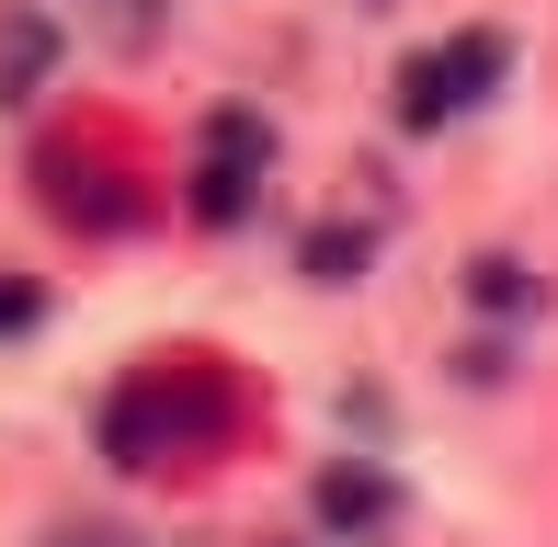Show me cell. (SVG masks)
<instances>
[{
    "mask_svg": "<svg viewBox=\"0 0 558 547\" xmlns=\"http://www.w3.org/2000/svg\"><path fill=\"white\" fill-rule=\"evenodd\" d=\"M217 434H228V388L206 377V365H148V377H125L114 411H104V457H114V467L206 457Z\"/></svg>",
    "mask_w": 558,
    "mask_h": 547,
    "instance_id": "obj_1",
    "label": "cell"
},
{
    "mask_svg": "<svg viewBox=\"0 0 558 547\" xmlns=\"http://www.w3.org/2000/svg\"><path fill=\"white\" fill-rule=\"evenodd\" d=\"M501 69H513V46H501V35H445V46H422V58L399 69V126H445V114H468Z\"/></svg>",
    "mask_w": 558,
    "mask_h": 547,
    "instance_id": "obj_2",
    "label": "cell"
},
{
    "mask_svg": "<svg viewBox=\"0 0 558 547\" xmlns=\"http://www.w3.org/2000/svg\"><path fill=\"white\" fill-rule=\"evenodd\" d=\"M263 160H274L263 114H217V126H206V160H194V217H206V229L251 217V183H263Z\"/></svg>",
    "mask_w": 558,
    "mask_h": 547,
    "instance_id": "obj_3",
    "label": "cell"
},
{
    "mask_svg": "<svg viewBox=\"0 0 558 547\" xmlns=\"http://www.w3.org/2000/svg\"><path fill=\"white\" fill-rule=\"evenodd\" d=\"M388 513H399V490L376 479V467H331V479H319V525L331 536H376Z\"/></svg>",
    "mask_w": 558,
    "mask_h": 547,
    "instance_id": "obj_4",
    "label": "cell"
},
{
    "mask_svg": "<svg viewBox=\"0 0 558 547\" xmlns=\"http://www.w3.org/2000/svg\"><path fill=\"white\" fill-rule=\"evenodd\" d=\"M92 12V35H114V46H148L160 35V0H81Z\"/></svg>",
    "mask_w": 558,
    "mask_h": 547,
    "instance_id": "obj_5",
    "label": "cell"
},
{
    "mask_svg": "<svg viewBox=\"0 0 558 547\" xmlns=\"http://www.w3.org/2000/svg\"><path fill=\"white\" fill-rule=\"evenodd\" d=\"M46 547H137V536H125V525H58Z\"/></svg>",
    "mask_w": 558,
    "mask_h": 547,
    "instance_id": "obj_6",
    "label": "cell"
},
{
    "mask_svg": "<svg viewBox=\"0 0 558 547\" xmlns=\"http://www.w3.org/2000/svg\"><path fill=\"white\" fill-rule=\"evenodd\" d=\"M23 319H35V296H23V285H0V331H23Z\"/></svg>",
    "mask_w": 558,
    "mask_h": 547,
    "instance_id": "obj_7",
    "label": "cell"
}]
</instances>
